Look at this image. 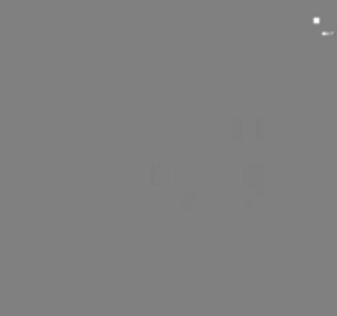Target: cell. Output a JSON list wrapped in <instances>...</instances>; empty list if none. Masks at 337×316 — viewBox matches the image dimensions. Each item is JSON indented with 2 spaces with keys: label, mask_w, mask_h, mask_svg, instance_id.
Masks as SVG:
<instances>
[{
  "label": "cell",
  "mask_w": 337,
  "mask_h": 316,
  "mask_svg": "<svg viewBox=\"0 0 337 316\" xmlns=\"http://www.w3.org/2000/svg\"><path fill=\"white\" fill-rule=\"evenodd\" d=\"M151 170H153V172H151V183H153V186L160 188V186H166V184L171 183V176H173L171 170L166 168L162 163V161H155L153 166H151Z\"/></svg>",
  "instance_id": "cell-1"
},
{
  "label": "cell",
  "mask_w": 337,
  "mask_h": 316,
  "mask_svg": "<svg viewBox=\"0 0 337 316\" xmlns=\"http://www.w3.org/2000/svg\"><path fill=\"white\" fill-rule=\"evenodd\" d=\"M265 124H266V119H265V114L260 115V119L257 120V138H263L265 137Z\"/></svg>",
  "instance_id": "cell-2"
}]
</instances>
